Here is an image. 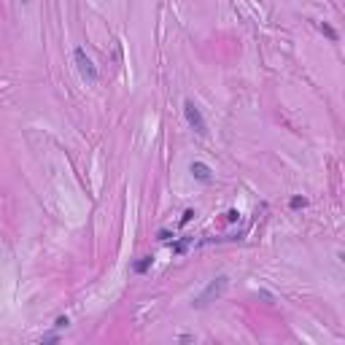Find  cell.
<instances>
[{
  "label": "cell",
  "instance_id": "obj_3",
  "mask_svg": "<svg viewBox=\"0 0 345 345\" xmlns=\"http://www.w3.org/2000/svg\"><path fill=\"white\" fill-rule=\"evenodd\" d=\"M224 289H227V278L221 275V278H216V281L210 283V286H208V289H205L203 294H200V300H197L194 305H197V308H203V305H208V300H210V297H218V294H221Z\"/></svg>",
  "mask_w": 345,
  "mask_h": 345
},
{
  "label": "cell",
  "instance_id": "obj_12",
  "mask_svg": "<svg viewBox=\"0 0 345 345\" xmlns=\"http://www.w3.org/2000/svg\"><path fill=\"white\" fill-rule=\"evenodd\" d=\"M170 237H172V232H170V229H159V232H157V240H162V243H167Z\"/></svg>",
  "mask_w": 345,
  "mask_h": 345
},
{
  "label": "cell",
  "instance_id": "obj_14",
  "mask_svg": "<svg viewBox=\"0 0 345 345\" xmlns=\"http://www.w3.org/2000/svg\"><path fill=\"white\" fill-rule=\"evenodd\" d=\"M22 3H30V0H22Z\"/></svg>",
  "mask_w": 345,
  "mask_h": 345
},
{
  "label": "cell",
  "instance_id": "obj_13",
  "mask_svg": "<svg viewBox=\"0 0 345 345\" xmlns=\"http://www.w3.org/2000/svg\"><path fill=\"white\" fill-rule=\"evenodd\" d=\"M57 340H60V334H57V332H52V334H43V337H41V342H57Z\"/></svg>",
  "mask_w": 345,
  "mask_h": 345
},
{
  "label": "cell",
  "instance_id": "obj_2",
  "mask_svg": "<svg viewBox=\"0 0 345 345\" xmlns=\"http://www.w3.org/2000/svg\"><path fill=\"white\" fill-rule=\"evenodd\" d=\"M184 119H186V124L197 132V135H205V132H208V124H205V119H203V111H200L191 100L184 103Z\"/></svg>",
  "mask_w": 345,
  "mask_h": 345
},
{
  "label": "cell",
  "instance_id": "obj_4",
  "mask_svg": "<svg viewBox=\"0 0 345 345\" xmlns=\"http://www.w3.org/2000/svg\"><path fill=\"white\" fill-rule=\"evenodd\" d=\"M189 172L194 176V181H200V184H213V170H210V165H205V162H191Z\"/></svg>",
  "mask_w": 345,
  "mask_h": 345
},
{
  "label": "cell",
  "instance_id": "obj_6",
  "mask_svg": "<svg viewBox=\"0 0 345 345\" xmlns=\"http://www.w3.org/2000/svg\"><path fill=\"white\" fill-rule=\"evenodd\" d=\"M315 27H318V30H321L324 35H327V38H329V41H332V43H337V41H340V35H337V30H334V27H332L329 22H315Z\"/></svg>",
  "mask_w": 345,
  "mask_h": 345
},
{
  "label": "cell",
  "instance_id": "obj_7",
  "mask_svg": "<svg viewBox=\"0 0 345 345\" xmlns=\"http://www.w3.org/2000/svg\"><path fill=\"white\" fill-rule=\"evenodd\" d=\"M289 208H291V210H302V208H308V197L294 194V197L289 200Z\"/></svg>",
  "mask_w": 345,
  "mask_h": 345
},
{
  "label": "cell",
  "instance_id": "obj_11",
  "mask_svg": "<svg viewBox=\"0 0 345 345\" xmlns=\"http://www.w3.org/2000/svg\"><path fill=\"white\" fill-rule=\"evenodd\" d=\"M68 324H70L68 315H60V318L54 321V329H57V332H60V329H68Z\"/></svg>",
  "mask_w": 345,
  "mask_h": 345
},
{
  "label": "cell",
  "instance_id": "obj_1",
  "mask_svg": "<svg viewBox=\"0 0 345 345\" xmlns=\"http://www.w3.org/2000/svg\"><path fill=\"white\" fill-rule=\"evenodd\" d=\"M73 60H76V68H79V73H81V79H84V81H92V84H94V81L100 79L97 65L92 62V57L86 54V49H81V46H79V49L73 52Z\"/></svg>",
  "mask_w": 345,
  "mask_h": 345
},
{
  "label": "cell",
  "instance_id": "obj_8",
  "mask_svg": "<svg viewBox=\"0 0 345 345\" xmlns=\"http://www.w3.org/2000/svg\"><path fill=\"white\" fill-rule=\"evenodd\" d=\"M224 218H227L229 224H237V221H240V210H237V208H229L227 213H224Z\"/></svg>",
  "mask_w": 345,
  "mask_h": 345
},
{
  "label": "cell",
  "instance_id": "obj_10",
  "mask_svg": "<svg viewBox=\"0 0 345 345\" xmlns=\"http://www.w3.org/2000/svg\"><path fill=\"white\" fill-rule=\"evenodd\" d=\"M186 245H189V237H186V240L172 243V254H186Z\"/></svg>",
  "mask_w": 345,
  "mask_h": 345
},
{
  "label": "cell",
  "instance_id": "obj_5",
  "mask_svg": "<svg viewBox=\"0 0 345 345\" xmlns=\"http://www.w3.org/2000/svg\"><path fill=\"white\" fill-rule=\"evenodd\" d=\"M151 264H154V256L146 254V256H140L138 262L132 264V273H135V275H146V273L151 270Z\"/></svg>",
  "mask_w": 345,
  "mask_h": 345
},
{
  "label": "cell",
  "instance_id": "obj_9",
  "mask_svg": "<svg viewBox=\"0 0 345 345\" xmlns=\"http://www.w3.org/2000/svg\"><path fill=\"white\" fill-rule=\"evenodd\" d=\"M194 216H197V213H194V208H186V210H184V216H181V227H186Z\"/></svg>",
  "mask_w": 345,
  "mask_h": 345
}]
</instances>
